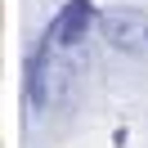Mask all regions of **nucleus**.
<instances>
[{
	"label": "nucleus",
	"mask_w": 148,
	"mask_h": 148,
	"mask_svg": "<svg viewBox=\"0 0 148 148\" xmlns=\"http://www.w3.org/2000/svg\"><path fill=\"white\" fill-rule=\"evenodd\" d=\"M99 36L112 49H135L139 40H148V18L135 9H108L99 14Z\"/></svg>",
	"instance_id": "f257e3e1"
},
{
	"label": "nucleus",
	"mask_w": 148,
	"mask_h": 148,
	"mask_svg": "<svg viewBox=\"0 0 148 148\" xmlns=\"http://www.w3.org/2000/svg\"><path fill=\"white\" fill-rule=\"evenodd\" d=\"M90 23H94V0H67L63 9L54 14V23H49L45 36L54 45H76V40L90 36Z\"/></svg>",
	"instance_id": "f03ea898"
}]
</instances>
